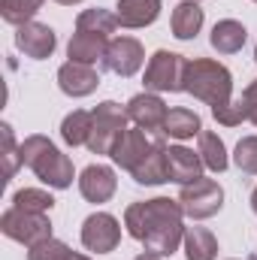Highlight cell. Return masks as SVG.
Segmentation results:
<instances>
[{"label":"cell","mask_w":257,"mask_h":260,"mask_svg":"<svg viewBox=\"0 0 257 260\" xmlns=\"http://www.w3.org/2000/svg\"><path fill=\"white\" fill-rule=\"evenodd\" d=\"M182 245H185V257L188 260H215L218 257V239L206 227H188Z\"/></svg>","instance_id":"cell-22"},{"label":"cell","mask_w":257,"mask_h":260,"mask_svg":"<svg viewBox=\"0 0 257 260\" xmlns=\"http://www.w3.org/2000/svg\"><path fill=\"white\" fill-rule=\"evenodd\" d=\"M94 124H91V139L88 148L94 154H112L118 139L127 133V109H121L115 100H103L94 106Z\"/></svg>","instance_id":"cell-4"},{"label":"cell","mask_w":257,"mask_h":260,"mask_svg":"<svg viewBox=\"0 0 257 260\" xmlns=\"http://www.w3.org/2000/svg\"><path fill=\"white\" fill-rule=\"evenodd\" d=\"M160 0H118L115 6V15H118V24L127 27V30H136V27H148L157 21L160 15Z\"/></svg>","instance_id":"cell-18"},{"label":"cell","mask_w":257,"mask_h":260,"mask_svg":"<svg viewBox=\"0 0 257 260\" xmlns=\"http://www.w3.org/2000/svg\"><path fill=\"white\" fill-rule=\"evenodd\" d=\"M185 209L179 200L170 197H154V200H139L130 203L124 209V227L127 233L145 245V251L170 257L173 251H179L182 239H185Z\"/></svg>","instance_id":"cell-1"},{"label":"cell","mask_w":257,"mask_h":260,"mask_svg":"<svg viewBox=\"0 0 257 260\" xmlns=\"http://www.w3.org/2000/svg\"><path fill=\"white\" fill-rule=\"evenodd\" d=\"M142 61H145L142 43L133 40V37H118V40H112L109 49H106L103 70H109V73H115V76H121V79H130V76L139 73Z\"/></svg>","instance_id":"cell-9"},{"label":"cell","mask_w":257,"mask_h":260,"mask_svg":"<svg viewBox=\"0 0 257 260\" xmlns=\"http://www.w3.org/2000/svg\"><path fill=\"white\" fill-rule=\"evenodd\" d=\"M121 242V224L115 215L109 212H94L85 218L82 224V245L88 251H97V254H109L115 251Z\"/></svg>","instance_id":"cell-8"},{"label":"cell","mask_w":257,"mask_h":260,"mask_svg":"<svg viewBox=\"0 0 257 260\" xmlns=\"http://www.w3.org/2000/svg\"><path fill=\"white\" fill-rule=\"evenodd\" d=\"M133 260H164L160 254H151V251H145V254H139V257H133Z\"/></svg>","instance_id":"cell-33"},{"label":"cell","mask_w":257,"mask_h":260,"mask_svg":"<svg viewBox=\"0 0 257 260\" xmlns=\"http://www.w3.org/2000/svg\"><path fill=\"white\" fill-rule=\"evenodd\" d=\"M12 206L15 209H24V212H37V215H49L52 206H55V197L49 191H40V188H21L12 197Z\"/></svg>","instance_id":"cell-27"},{"label":"cell","mask_w":257,"mask_h":260,"mask_svg":"<svg viewBox=\"0 0 257 260\" xmlns=\"http://www.w3.org/2000/svg\"><path fill=\"white\" fill-rule=\"evenodd\" d=\"M58 46V37L49 24H40V21H27L21 27H15V49L24 55V58H34V61H46L52 58Z\"/></svg>","instance_id":"cell-10"},{"label":"cell","mask_w":257,"mask_h":260,"mask_svg":"<svg viewBox=\"0 0 257 260\" xmlns=\"http://www.w3.org/2000/svg\"><path fill=\"white\" fill-rule=\"evenodd\" d=\"M0 230L3 236H9L12 242L21 245H37L43 239H52V221L49 215H37V212H24V209H6L0 218Z\"/></svg>","instance_id":"cell-6"},{"label":"cell","mask_w":257,"mask_h":260,"mask_svg":"<svg viewBox=\"0 0 257 260\" xmlns=\"http://www.w3.org/2000/svg\"><path fill=\"white\" fill-rule=\"evenodd\" d=\"M254 61H257V46H254Z\"/></svg>","instance_id":"cell-37"},{"label":"cell","mask_w":257,"mask_h":260,"mask_svg":"<svg viewBox=\"0 0 257 260\" xmlns=\"http://www.w3.org/2000/svg\"><path fill=\"white\" fill-rule=\"evenodd\" d=\"M67 260H91V257H85V254H76V251H70V257Z\"/></svg>","instance_id":"cell-34"},{"label":"cell","mask_w":257,"mask_h":260,"mask_svg":"<svg viewBox=\"0 0 257 260\" xmlns=\"http://www.w3.org/2000/svg\"><path fill=\"white\" fill-rule=\"evenodd\" d=\"M245 260H257V257H245Z\"/></svg>","instance_id":"cell-38"},{"label":"cell","mask_w":257,"mask_h":260,"mask_svg":"<svg viewBox=\"0 0 257 260\" xmlns=\"http://www.w3.org/2000/svg\"><path fill=\"white\" fill-rule=\"evenodd\" d=\"M21 164L30 167L34 176L43 185L58 188V191L70 188L73 185V176H76L73 173V160L67 157L49 136H40V133H34V136H27L21 142Z\"/></svg>","instance_id":"cell-2"},{"label":"cell","mask_w":257,"mask_h":260,"mask_svg":"<svg viewBox=\"0 0 257 260\" xmlns=\"http://www.w3.org/2000/svg\"><path fill=\"white\" fill-rule=\"evenodd\" d=\"M233 164L248 173V176H257V136H242L236 142V151H233Z\"/></svg>","instance_id":"cell-29"},{"label":"cell","mask_w":257,"mask_h":260,"mask_svg":"<svg viewBox=\"0 0 257 260\" xmlns=\"http://www.w3.org/2000/svg\"><path fill=\"white\" fill-rule=\"evenodd\" d=\"M115 27H118V15L109 12V9H100V6L85 9L76 18V30H88V34H100V37H109Z\"/></svg>","instance_id":"cell-25"},{"label":"cell","mask_w":257,"mask_h":260,"mask_svg":"<svg viewBox=\"0 0 257 260\" xmlns=\"http://www.w3.org/2000/svg\"><path fill=\"white\" fill-rule=\"evenodd\" d=\"M170 24H173V37L176 40H194L200 34V27H203V9H200V3L197 0H182L173 9Z\"/></svg>","instance_id":"cell-20"},{"label":"cell","mask_w":257,"mask_h":260,"mask_svg":"<svg viewBox=\"0 0 257 260\" xmlns=\"http://www.w3.org/2000/svg\"><path fill=\"white\" fill-rule=\"evenodd\" d=\"M212 115H215V121L224 124V127H236V124L248 121V112H245L242 100H230V103H224V106H215Z\"/></svg>","instance_id":"cell-31"},{"label":"cell","mask_w":257,"mask_h":260,"mask_svg":"<svg viewBox=\"0 0 257 260\" xmlns=\"http://www.w3.org/2000/svg\"><path fill=\"white\" fill-rule=\"evenodd\" d=\"M245 40H248L245 24H239L233 18H224V21H218L212 27V49L218 55H236V52H242Z\"/></svg>","instance_id":"cell-19"},{"label":"cell","mask_w":257,"mask_h":260,"mask_svg":"<svg viewBox=\"0 0 257 260\" xmlns=\"http://www.w3.org/2000/svg\"><path fill=\"white\" fill-rule=\"evenodd\" d=\"M55 3H61V6H73V3H82V0H55Z\"/></svg>","instance_id":"cell-36"},{"label":"cell","mask_w":257,"mask_h":260,"mask_svg":"<svg viewBox=\"0 0 257 260\" xmlns=\"http://www.w3.org/2000/svg\"><path fill=\"white\" fill-rule=\"evenodd\" d=\"M160 133L170 136V139H191V136H200L203 133V124H200V115L194 109L179 106V109H170V115H167Z\"/></svg>","instance_id":"cell-21"},{"label":"cell","mask_w":257,"mask_h":260,"mask_svg":"<svg viewBox=\"0 0 257 260\" xmlns=\"http://www.w3.org/2000/svg\"><path fill=\"white\" fill-rule=\"evenodd\" d=\"M124 109H127L130 121H133L136 127L148 130V133H151V130H164V121H167V115H170L167 103H164L157 94H151V91L130 97V103Z\"/></svg>","instance_id":"cell-11"},{"label":"cell","mask_w":257,"mask_h":260,"mask_svg":"<svg viewBox=\"0 0 257 260\" xmlns=\"http://www.w3.org/2000/svg\"><path fill=\"white\" fill-rule=\"evenodd\" d=\"M136 185H164L170 182V173H167V142H164V133L154 136V145L151 151L145 154V160L130 173Z\"/></svg>","instance_id":"cell-16"},{"label":"cell","mask_w":257,"mask_h":260,"mask_svg":"<svg viewBox=\"0 0 257 260\" xmlns=\"http://www.w3.org/2000/svg\"><path fill=\"white\" fill-rule=\"evenodd\" d=\"M185 70H188V61L182 55L160 49L148 58L142 82L151 94H176V91H185Z\"/></svg>","instance_id":"cell-5"},{"label":"cell","mask_w":257,"mask_h":260,"mask_svg":"<svg viewBox=\"0 0 257 260\" xmlns=\"http://www.w3.org/2000/svg\"><path fill=\"white\" fill-rule=\"evenodd\" d=\"M118 188V179H115V170L112 167H103V164H91L82 170L79 176V191L88 203H109L112 194Z\"/></svg>","instance_id":"cell-12"},{"label":"cell","mask_w":257,"mask_h":260,"mask_svg":"<svg viewBox=\"0 0 257 260\" xmlns=\"http://www.w3.org/2000/svg\"><path fill=\"white\" fill-rule=\"evenodd\" d=\"M251 209H254V215H257V188L251 191Z\"/></svg>","instance_id":"cell-35"},{"label":"cell","mask_w":257,"mask_h":260,"mask_svg":"<svg viewBox=\"0 0 257 260\" xmlns=\"http://www.w3.org/2000/svg\"><path fill=\"white\" fill-rule=\"evenodd\" d=\"M179 203H182V209H185L188 218L206 221V218H212V215L221 212V206H224V188L215 179H197L191 185H182Z\"/></svg>","instance_id":"cell-7"},{"label":"cell","mask_w":257,"mask_h":260,"mask_svg":"<svg viewBox=\"0 0 257 260\" xmlns=\"http://www.w3.org/2000/svg\"><path fill=\"white\" fill-rule=\"evenodd\" d=\"M0 136H3V182H9L15 176L21 164V145H15V136H12V127L9 124H0Z\"/></svg>","instance_id":"cell-28"},{"label":"cell","mask_w":257,"mask_h":260,"mask_svg":"<svg viewBox=\"0 0 257 260\" xmlns=\"http://www.w3.org/2000/svg\"><path fill=\"white\" fill-rule=\"evenodd\" d=\"M203 157L200 151L194 154L191 148L185 145H170L167 148V173H170V182L176 185H191L197 179H203Z\"/></svg>","instance_id":"cell-15"},{"label":"cell","mask_w":257,"mask_h":260,"mask_svg":"<svg viewBox=\"0 0 257 260\" xmlns=\"http://www.w3.org/2000/svg\"><path fill=\"white\" fill-rule=\"evenodd\" d=\"M91 124H94V115L85 112V109H76V112H70L64 121H61V139H64L67 145H73V148L88 145Z\"/></svg>","instance_id":"cell-23"},{"label":"cell","mask_w":257,"mask_h":260,"mask_svg":"<svg viewBox=\"0 0 257 260\" xmlns=\"http://www.w3.org/2000/svg\"><path fill=\"white\" fill-rule=\"evenodd\" d=\"M151 145H154V136H148V130L142 127H127V133L118 139V145H115V151L109 154L121 170H127V173H133L142 160H145V154L151 151Z\"/></svg>","instance_id":"cell-13"},{"label":"cell","mask_w":257,"mask_h":260,"mask_svg":"<svg viewBox=\"0 0 257 260\" xmlns=\"http://www.w3.org/2000/svg\"><path fill=\"white\" fill-rule=\"evenodd\" d=\"M200 157L206 164V170L212 173H224L230 167V157H227V148H224V139L212 130H203L200 133Z\"/></svg>","instance_id":"cell-24"},{"label":"cell","mask_w":257,"mask_h":260,"mask_svg":"<svg viewBox=\"0 0 257 260\" xmlns=\"http://www.w3.org/2000/svg\"><path fill=\"white\" fill-rule=\"evenodd\" d=\"M185 91L212 109L224 106L233 100V73L221 61L194 58V61H188V70H185Z\"/></svg>","instance_id":"cell-3"},{"label":"cell","mask_w":257,"mask_h":260,"mask_svg":"<svg viewBox=\"0 0 257 260\" xmlns=\"http://www.w3.org/2000/svg\"><path fill=\"white\" fill-rule=\"evenodd\" d=\"M43 3L46 0H0V15L6 24L21 27V24L34 21V15L43 9Z\"/></svg>","instance_id":"cell-26"},{"label":"cell","mask_w":257,"mask_h":260,"mask_svg":"<svg viewBox=\"0 0 257 260\" xmlns=\"http://www.w3.org/2000/svg\"><path fill=\"white\" fill-rule=\"evenodd\" d=\"M106 49H109V37H100V34H88V30H76L70 46H67V55L70 61L76 64H103L106 58Z\"/></svg>","instance_id":"cell-17"},{"label":"cell","mask_w":257,"mask_h":260,"mask_svg":"<svg viewBox=\"0 0 257 260\" xmlns=\"http://www.w3.org/2000/svg\"><path fill=\"white\" fill-rule=\"evenodd\" d=\"M100 85V73L91 64H76V61H67L58 70V88L64 91L67 97H88L94 94Z\"/></svg>","instance_id":"cell-14"},{"label":"cell","mask_w":257,"mask_h":260,"mask_svg":"<svg viewBox=\"0 0 257 260\" xmlns=\"http://www.w3.org/2000/svg\"><path fill=\"white\" fill-rule=\"evenodd\" d=\"M254 3H257V0H254Z\"/></svg>","instance_id":"cell-39"},{"label":"cell","mask_w":257,"mask_h":260,"mask_svg":"<svg viewBox=\"0 0 257 260\" xmlns=\"http://www.w3.org/2000/svg\"><path fill=\"white\" fill-rule=\"evenodd\" d=\"M239 100H242V106H245V112H248V121L257 127V79L245 88V91H242V97H239Z\"/></svg>","instance_id":"cell-32"},{"label":"cell","mask_w":257,"mask_h":260,"mask_svg":"<svg viewBox=\"0 0 257 260\" xmlns=\"http://www.w3.org/2000/svg\"><path fill=\"white\" fill-rule=\"evenodd\" d=\"M67 257H70V248L61 239H55V236L27 248V260H67Z\"/></svg>","instance_id":"cell-30"}]
</instances>
